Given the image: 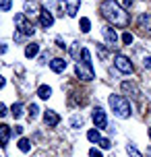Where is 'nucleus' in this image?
I'll use <instances>...</instances> for the list:
<instances>
[{"instance_id":"1","label":"nucleus","mask_w":151,"mask_h":157,"mask_svg":"<svg viewBox=\"0 0 151 157\" xmlns=\"http://www.w3.org/2000/svg\"><path fill=\"white\" fill-rule=\"evenodd\" d=\"M99 13L103 15V19L108 21V25H114V27H128L130 23V17H128L126 8L118 4L116 0H103L99 4Z\"/></svg>"},{"instance_id":"2","label":"nucleus","mask_w":151,"mask_h":157,"mask_svg":"<svg viewBox=\"0 0 151 157\" xmlns=\"http://www.w3.org/2000/svg\"><path fill=\"white\" fill-rule=\"evenodd\" d=\"M83 62H77V66H75V75L81 78V81H85V83H89V81H93L95 78V72H93V66H91V54H89L87 48H83Z\"/></svg>"},{"instance_id":"3","label":"nucleus","mask_w":151,"mask_h":157,"mask_svg":"<svg viewBox=\"0 0 151 157\" xmlns=\"http://www.w3.org/2000/svg\"><path fill=\"white\" fill-rule=\"evenodd\" d=\"M108 103H110V108H112V112H114L116 118H128L130 114H133L130 103H128V99L124 97V95H114L112 93L110 97H108Z\"/></svg>"},{"instance_id":"4","label":"nucleus","mask_w":151,"mask_h":157,"mask_svg":"<svg viewBox=\"0 0 151 157\" xmlns=\"http://www.w3.org/2000/svg\"><path fill=\"white\" fill-rule=\"evenodd\" d=\"M15 25H17V29H19V33L25 35V37H31L33 33H35V25L27 19L25 13H17L15 15Z\"/></svg>"},{"instance_id":"5","label":"nucleus","mask_w":151,"mask_h":157,"mask_svg":"<svg viewBox=\"0 0 151 157\" xmlns=\"http://www.w3.org/2000/svg\"><path fill=\"white\" fill-rule=\"evenodd\" d=\"M114 64H116V68H118L120 72H124V75H130V72L135 71L133 62H130V60H128L124 54H116V58H114Z\"/></svg>"},{"instance_id":"6","label":"nucleus","mask_w":151,"mask_h":157,"mask_svg":"<svg viewBox=\"0 0 151 157\" xmlns=\"http://www.w3.org/2000/svg\"><path fill=\"white\" fill-rule=\"evenodd\" d=\"M102 33H103L106 44H108L110 48H116V44H118V33L114 31V27H112V25H103V27H102Z\"/></svg>"},{"instance_id":"7","label":"nucleus","mask_w":151,"mask_h":157,"mask_svg":"<svg viewBox=\"0 0 151 157\" xmlns=\"http://www.w3.org/2000/svg\"><path fill=\"white\" fill-rule=\"evenodd\" d=\"M137 23H139V29H141V33L151 37V15H149V13H141Z\"/></svg>"},{"instance_id":"8","label":"nucleus","mask_w":151,"mask_h":157,"mask_svg":"<svg viewBox=\"0 0 151 157\" xmlns=\"http://www.w3.org/2000/svg\"><path fill=\"white\" fill-rule=\"evenodd\" d=\"M93 124H95V128L99 130V128H106L108 126V118H106V112L102 110V108H95L93 110Z\"/></svg>"},{"instance_id":"9","label":"nucleus","mask_w":151,"mask_h":157,"mask_svg":"<svg viewBox=\"0 0 151 157\" xmlns=\"http://www.w3.org/2000/svg\"><path fill=\"white\" fill-rule=\"evenodd\" d=\"M40 25L44 29H50V27L54 25V15L50 13L48 8H41L40 10Z\"/></svg>"},{"instance_id":"10","label":"nucleus","mask_w":151,"mask_h":157,"mask_svg":"<svg viewBox=\"0 0 151 157\" xmlns=\"http://www.w3.org/2000/svg\"><path fill=\"white\" fill-rule=\"evenodd\" d=\"M81 6V0H64V13L68 17H77Z\"/></svg>"},{"instance_id":"11","label":"nucleus","mask_w":151,"mask_h":157,"mask_svg":"<svg viewBox=\"0 0 151 157\" xmlns=\"http://www.w3.org/2000/svg\"><path fill=\"white\" fill-rule=\"evenodd\" d=\"M44 122H46V126H58L60 124V116L54 110H46L44 112Z\"/></svg>"},{"instance_id":"12","label":"nucleus","mask_w":151,"mask_h":157,"mask_svg":"<svg viewBox=\"0 0 151 157\" xmlns=\"http://www.w3.org/2000/svg\"><path fill=\"white\" fill-rule=\"evenodd\" d=\"M13 134V128L8 124H0V147H6L8 145V139Z\"/></svg>"},{"instance_id":"13","label":"nucleus","mask_w":151,"mask_h":157,"mask_svg":"<svg viewBox=\"0 0 151 157\" xmlns=\"http://www.w3.org/2000/svg\"><path fill=\"white\" fill-rule=\"evenodd\" d=\"M120 87H122V91H124V93H128L130 97H139V95H141V91L137 89V85H135V83H130V81H124Z\"/></svg>"},{"instance_id":"14","label":"nucleus","mask_w":151,"mask_h":157,"mask_svg":"<svg viewBox=\"0 0 151 157\" xmlns=\"http://www.w3.org/2000/svg\"><path fill=\"white\" fill-rule=\"evenodd\" d=\"M50 68L54 72H64L66 71V60H64V58H54V60L50 62Z\"/></svg>"},{"instance_id":"15","label":"nucleus","mask_w":151,"mask_h":157,"mask_svg":"<svg viewBox=\"0 0 151 157\" xmlns=\"http://www.w3.org/2000/svg\"><path fill=\"white\" fill-rule=\"evenodd\" d=\"M37 52H40V44H35V41L25 46V58H35Z\"/></svg>"},{"instance_id":"16","label":"nucleus","mask_w":151,"mask_h":157,"mask_svg":"<svg viewBox=\"0 0 151 157\" xmlns=\"http://www.w3.org/2000/svg\"><path fill=\"white\" fill-rule=\"evenodd\" d=\"M37 97H40V99H50V97H52V87L40 85L37 87Z\"/></svg>"},{"instance_id":"17","label":"nucleus","mask_w":151,"mask_h":157,"mask_svg":"<svg viewBox=\"0 0 151 157\" xmlns=\"http://www.w3.org/2000/svg\"><path fill=\"white\" fill-rule=\"evenodd\" d=\"M23 13H25L27 17H31V15H40V13H37V6H35L33 2H29V0H25V2H23Z\"/></svg>"},{"instance_id":"18","label":"nucleus","mask_w":151,"mask_h":157,"mask_svg":"<svg viewBox=\"0 0 151 157\" xmlns=\"http://www.w3.org/2000/svg\"><path fill=\"white\" fill-rule=\"evenodd\" d=\"M10 114H13V118H21L23 116V103H13L10 105Z\"/></svg>"},{"instance_id":"19","label":"nucleus","mask_w":151,"mask_h":157,"mask_svg":"<svg viewBox=\"0 0 151 157\" xmlns=\"http://www.w3.org/2000/svg\"><path fill=\"white\" fill-rule=\"evenodd\" d=\"M19 151L29 153V151H31V141H29V139H19Z\"/></svg>"},{"instance_id":"20","label":"nucleus","mask_w":151,"mask_h":157,"mask_svg":"<svg viewBox=\"0 0 151 157\" xmlns=\"http://www.w3.org/2000/svg\"><path fill=\"white\" fill-rule=\"evenodd\" d=\"M79 29L83 33H89V31H91V21H89L87 17H83V19L79 21Z\"/></svg>"},{"instance_id":"21","label":"nucleus","mask_w":151,"mask_h":157,"mask_svg":"<svg viewBox=\"0 0 151 157\" xmlns=\"http://www.w3.org/2000/svg\"><path fill=\"white\" fill-rule=\"evenodd\" d=\"M87 139L91 143H99V141H102V134H99V130H97V128H91V130L87 132Z\"/></svg>"},{"instance_id":"22","label":"nucleus","mask_w":151,"mask_h":157,"mask_svg":"<svg viewBox=\"0 0 151 157\" xmlns=\"http://www.w3.org/2000/svg\"><path fill=\"white\" fill-rule=\"evenodd\" d=\"M126 153H128V157H143V153L137 149L133 143H128V145H126Z\"/></svg>"},{"instance_id":"23","label":"nucleus","mask_w":151,"mask_h":157,"mask_svg":"<svg viewBox=\"0 0 151 157\" xmlns=\"http://www.w3.org/2000/svg\"><path fill=\"white\" fill-rule=\"evenodd\" d=\"M71 54H72V58H75V60H81V54H83V48H81V44H72Z\"/></svg>"},{"instance_id":"24","label":"nucleus","mask_w":151,"mask_h":157,"mask_svg":"<svg viewBox=\"0 0 151 157\" xmlns=\"http://www.w3.org/2000/svg\"><path fill=\"white\" fill-rule=\"evenodd\" d=\"M27 112H29V120H35V118L40 116V108H37V103H31V105L27 108Z\"/></svg>"},{"instance_id":"25","label":"nucleus","mask_w":151,"mask_h":157,"mask_svg":"<svg viewBox=\"0 0 151 157\" xmlns=\"http://www.w3.org/2000/svg\"><path fill=\"white\" fill-rule=\"evenodd\" d=\"M133 41H135V35H133L130 31H124V33H122V44H126V46H130Z\"/></svg>"},{"instance_id":"26","label":"nucleus","mask_w":151,"mask_h":157,"mask_svg":"<svg viewBox=\"0 0 151 157\" xmlns=\"http://www.w3.org/2000/svg\"><path fill=\"white\" fill-rule=\"evenodd\" d=\"M71 126H72V128H81V126H83V118H81V116H72Z\"/></svg>"},{"instance_id":"27","label":"nucleus","mask_w":151,"mask_h":157,"mask_svg":"<svg viewBox=\"0 0 151 157\" xmlns=\"http://www.w3.org/2000/svg\"><path fill=\"white\" fill-rule=\"evenodd\" d=\"M10 8H13L10 0H0V10H10Z\"/></svg>"},{"instance_id":"28","label":"nucleus","mask_w":151,"mask_h":157,"mask_svg":"<svg viewBox=\"0 0 151 157\" xmlns=\"http://www.w3.org/2000/svg\"><path fill=\"white\" fill-rule=\"evenodd\" d=\"M89 157H103V153L99 149H95V147H91L89 149Z\"/></svg>"},{"instance_id":"29","label":"nucleus","mask_w":151,"mask_h":157,"mask_svg":"<svg viewBox=\"0 0 151 157\" xmlns=\"http://www.w3.org/2000/svg\"><path fill=\"white\" fill-rule=\"evenodd\" d=\"M99 147H102V149H110L112 141H110V139H102V141H99Z\"/></svg>"},{"instance_id":"30","label":"nucleus","mask_w":151,"mask_h":157,"mask_svg":"<svg viewBox=\"0 0 151 157\" xmlns=\"http://www.w3.org/2000/svg\"><path fill=\"white\" fill-rule=\"evenodd\" d=\"M97 52H99V58H102V60H106V56H108V52H106V50H103L102 46H97Z\"/></svg>"},{"instance_id":"31","label":"nucleus","mask_w":151,"mask_h":157,"mask_svg":"<svg viewBox=\"0 0 151 157\" xmlns=\"http://www.w3.org/2000/svg\"><path fill=\"white\" fill-rule=\"evenodd\" d=\"M143 66L145 68H151V56H145L143 58Z\"/></svg>"},{"instance_id":"32","label":"nucleus","mask_w":151,"mask_h":157,"mask_svg":"<svg viewBox=\"0 0 151 157\" xmlns=\"http://www.w3.org/2000/svg\"><path fill=\"white\" fill-rule=\"evenodd\" d=\"M13 134L21 136V134H23V126H15V128H13Z\"/></svg>"},{"instance_id":"33","label":"nucleus","mask_w":151,"mask_h":157,"mask_svg":"<svg viewBox=\"0 0 151 157\" xmlns=\"http://www.w3.org/2000/svg\"><path fill=\"white\" fill-rule=\"evenodd\" d=\"M6 114H8V112H6V105L0 101V118H2V116H6Z\"/></svg>"},{"instance_id":"34","label":"nucleus","mask_w":151,"mask_h":157,"mask_svg":"<svg viewBox=\"0 0 151 157\" xmlns=\"http://www.w3.org/2000/svg\"><path fill=\"white\" fill-rule=\"evenodd\" d=\"M122 2H124V4H122L124 8H130L133 4H135V0H122Z\"/></svg>"},{"instance_id":"35","label":"nucleus","mask_w":151,"mask_h":157,"mask_svg":"<svg viewBox=\"0 0 151 157\" xmlns=\"http://www.w3.org/2000/svg\"><path fill=\"white\" fill-rule=\"evenodd\" d=\"M56 44H58V48H62V50H64V48H66V46H64V41H62V39H60V37L56 39Z\"/></svg>"},{"instance_id":"36","label":"nucleus","mask_w":151,"mask_h":157,"mask_svg":"<svg viewBox=\"0 0 151 157\" xmlns=\"http://www.w3.org/2000/svg\"><path fill=\"white\" fill-rule=\"evenodd\" d=\"M6 52V44H0V54H4Z\"/></svg>"},{"instance_id":"37","label":"nucleus","mask_w":151,"mask_h":157,"mask_svg":"<svg viewBox=\"0 0 151 157\" xmlns=\"http://www.w3.org/2000/svg\"><path fill=\"white\" fill-rule=\"evenodd\" d=\"M4 83H6V81H4V77H2V75H0V89H2V87H4Z\"/></svg>"},{"instance_id":"38","label":"nucleus","mask_w":151,"mask_h":157,"mask_svg":"<svg viewBox=\"0 0 151 157\" xmlns=\"http://www.w3.org/2000/svg\"><path fill=\"white\" fill-rule=\"evenodd\" d=\"M147 157H151V149H149V151H147Z\"/></svg>"},{"instance_id":"39","label":"nucleus","mask_w":151,"mask_h":157,"mask_svg":"<svg viewBox=\"0 0 151 157\" xmlns=\"http://www.w3.org/2000/svg\"><path fill=\"white\" fill-rule=\"evenodd\" d=\"M149 139H151V128H149Z\"/></svg>"}]
</instances>
